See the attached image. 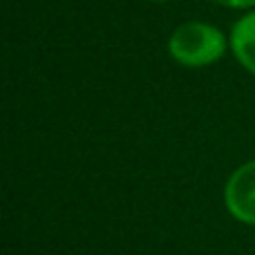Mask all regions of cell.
Wrapping results in <instances>:
<instances>
[{"label": "cell", "instance_id": "cell-2", "mask_svg": "<svg viewBox=\"0 0 255 255\" xmlns=\"http://www.w3.org/2000/svg\"><path fill=\"white\" fill-rule=\"evenodd\" d=\"M224 202L235 220L255 226V161L242 163L231 175L224 190Z\"/></svg>", "mask_w": 255, "mask_h": 255}, {"label": "cell", "instance_id": "cell-1", "mask_svg": "<svg viewBox=\"0 0 255 255\" xmlns=\"http://www.w3.org/2000/svg\"><path fill=\"white\" fill-rule=\"evenodd\" d=\"M170 56L186 67H204L220 61L226 52V38L208 22L190 20L179 25L168 40Z\"/></svg>", "mask_w": 255, "mask_h": 255}, {"label": "cell", "instance_id": "cell-3", "mask_svg": "<svg viewBox=\"0 0 255 255\" xmlns=\"http://www.w3.org/2000/svg\"><path fill=\"white\" fill-rule=\"evenodd\" d=\"M231 45L238 56V61L255 74V11L240 18L231 34Z\"/></svg>", "mask_w": 255, "mask_h": 255}, {"label": "cell", "instance_id": "cell-5", "mask_svg": "<svg viewBox=\"0 0 255 255\" xmlns=\"http://www.w3.org/2000/svg\"><path fill=\"white\" fill-rule=\"evenodd\" d=\"M152 2H168V0H152Z\"/></svg>", "mask_w": 255, "mask_h": 255}, {"label": "cell", "instance_id": "cell-4", "mask_svg": "<svg viewBox=\"0 0 255 255\" xmlns=\"http://www.w3.org/2000/svg\"><path fill=\"white\" fill-rule=\"evenodd\" d=\"M215 2L224 4V7H233V9H247V7H253L255 0H215Z\"/></svg>", "mask_w": 255, "mask_h": 255}]
</instances>
